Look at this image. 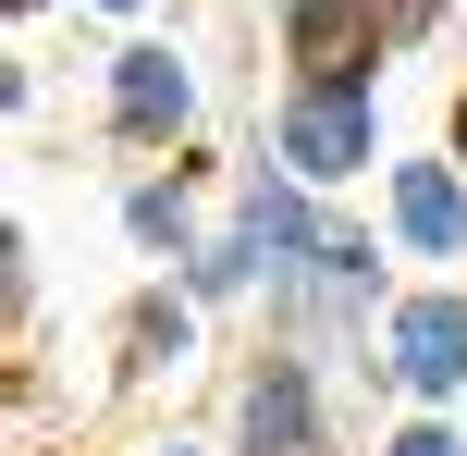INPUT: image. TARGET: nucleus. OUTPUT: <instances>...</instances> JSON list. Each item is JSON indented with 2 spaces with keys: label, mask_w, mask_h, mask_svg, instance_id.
Masks as SVG:
<instances>
[{
  "label": "nucleus",
  "mask_w": 467,
  "mask_h": 456,
  "mask_svg": "<svg viewBox=\"0 0 467 456\" xmlns=\"http://www.w3.org/2000/svg\"><path fill=\"white\" fill-rule=\"evenodd\" d=\"M123 111H136V123H172V111H185V74H172L161 49H136V62H123Z\"/></svg>",
  "instance_id": "7ed1b4c3"
},
{
  "label": "nucleus",
  "mask_w": 467,
  "mask_h": 456,
  "mask_svg": "<svg viewBox=\"0 0 467 456\" xmlns=\"http://www.w3.org/2000/svg\"><path fill=\"white\" fill-rule=\"evenodd\" d=\"M406 383H467V309L455 296H431V309H406Z\"/></svg>",
  "instance_id": "f257e3e1"
},
{
  "label": "nucleus",
  "mask_w": 467,
  "mask_h": 456,
  "mask_svg": "<svg viewBox=\"0 0 467 456\" xmlns=\"http://www.w3.org/2000/svg\"><path fill=\"white\" fill-rule=\"evenodd\" d=\"M246 432H258V456H283V444L307 432V395H296V383H258V408H246Z\"/></svg>",
  "instance_id": "39448f33"
},
{
  "label": "nucleus",
  "mask_w": 467,
  "mask_h": 456,
  "mask_svg": "<svg viewBox=\"0 0 467 456\" xmlns=\"http://www.w3.org/2000/svg\"><path fill=\"white\" fill-rule=\"evenodd\" d=\"M394 456H455V444H443V432H406V444H394Z\"/></svg>",
  "instance_id": "423d86ee"
},
{
  "label": "nucleus",
  "mask_w": 467,
  "mask_h": 456,
  "mask_svg": "<svg viewBox=\"0 0 467 456\" xmlns=\"http://www.w3.org/2000/svg\"><path fill=\"white\" fill-rule=\"evenodd\" d=\"M406 235H419V247H455V186H443V173H406Z\"/></svg>",
  "instance_id": "20e7f679"
},
{
  "label": "nucleus",
  "mask_w": 467,
  "mask_h": 456,
  "mask_svg": "<svg viewBox=\"0 0 467 456\" xmlns=\"http://www.w3.org/2000/svg\"><path fill=\"white\" fill-rule=\"evenodd\" d=\"M296 148H307V173H345L357 148H369V123H357L345 99H307V111H296Z\"/></svg>",
  "instance_id": "f03ea898"
}]
</instances>
